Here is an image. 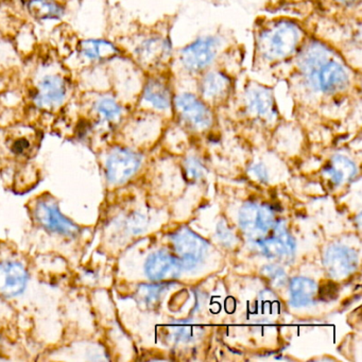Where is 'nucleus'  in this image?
Segmentation results:
<instances>
[{
  "label": "nucleus",
  "mask_w": 362,
  "mask_h": 362,
  "mask_svg": "<svg viewBox=\"0 0 362 362\" xmlns=\"http://www.w3.org/2000/svg\"><path fill=\"white\" fill-rule=\"evenodd\" d=\"M74 90L75 82L69 69L60 61L42 59L31 76L29 103L37 111H60L71 100Z\"/></svg>",
  "instance_id": "f257e3e1"
},
{
  "label": "nucleus",
  "mask_w": 362,
  "mask_h": 362,
  "mask_svg": "<svg viewBox=\"0 0 362 362\" xmlns=\"http://www.w3.org/2000/svg\"><path fill=\"white\" fill-rule=\"evenodd\" d=\"M300 40L298 27L291 23H279L262 35V52L269 59H279L294 52Z\"/></svg>",
  "instance_id": "f03ea898"
},
{
  "label": "nucleus",
  "mask_w": 362,
  "mask_h": 362,
  "mask_svg": "<svg viewBox=\"0 0 362 362\" xmlns=\"http://www.w3.org/2000/svg\"><path fill=\"white\" fill-rule=\"evenodd\" d=\"M76 58L80 64L86 66L107 65L122 56V49L117 44L103 37H86L76 44Z\"/></svg>",
  "instance_id": "7ed1b4c3"
},
{
  "label": "nucleus",
  "mask_w": 362,
  "mask_h": 362,
  "mask_svg": "<svg viewBox=\"0 0 362 362\" xmlns=\"http://www.w3.org/2000/svg\"><path fill=\"white\" fill-rule=\"evenodd\" d=\"M86 107L97 124H115L124 115V105L112 90L84 92Z\"/></svg>",
  "instance_id": "20e7f679"
},
{
  "label": "nucleus",
  "mask_w": 362,
  "mask_h": 362,
  "mask_svg": "<svg viewBox=\"0 0 362 362\" xmlns=\"http://www.w3.org/2000/svg\"><path fill=\"white\" fill-rule=\"evenodd\" d=\"M309 86L322 93L344 90L349 84V75L340 63L325 60L304 71Z\"/></svg>",
  "instance_id": "39448f33"
},
{
  "label": "nucleus",
  "mask_w": 362,
  "mask_h": 362,
  "mask_svg": "<svg viewBox=\"0 0 362 362\" xmlns=\"http://www.w3.org/2000/svg\"><path fill=\"white\" fill-rule=\"evenodd\" d=\"M141 158L127 148H114L105 162V175L111 184L119 185L128 181L141 166Z\"/></svg>",
  "instance_id": "423d86ee"
},
{
  "label": "nucleus",
  "mask_w": 362,
  "mask_h": 362,
  "mask_svg": "<svg viewBox=\"0 0 362 362\" xmlns=\"http://www.w3.org/2000/svg\"><path fill=\"white\" fill-rule=\"evenodd\" d=\"M35 216L37 221L50 233L66 237H76L79 235V226L61 213L56 201H39L35 205Z\"/></svg>",
  "instance_id": "0eeeda50"
},
{
  "label": "nucleus",
  "mask_w": 362,
  "mask_h": 362,
  "mask_svg": "<svg viewBox=\"0 0 362 362\" xmlns=\"http://www.w3.org/2000/svg\"><path fill=\"white\" fill-rule=\"evenodd\" d=\"M218 47L219 40L217 37H200L182 50L180 61L188 71L199 73L213 63L217 56Z\"/></svg>",
  "instance_id": "6e6552de"
},
{
  "label": "nucleus",
  "mask_w": 362,
  "mask_h": 362,
  "mask_svg": "<svg viewBox=\"0 0 362 362\" xmlns=\"http://www.w3.org/2000/svg\"><path fill=\"white\" fill-rule=\"evenodd\" d=\"M173 245L181 257L183 268L187 269L198 266L209 249L206 241L187 228H181L173 235Z\"/></svg>",
  "instance_id": "1a4fd4ad"
},
{
  "label": "nucleus",
  "mask_w": 362,
  "mask_h": 362,
  "mask_svg": "<svg viewBox=\"0 0 362 362\" xmlns=\"http://www.w3.org/2000/svg\"><path fill=\"white\" fill-rule=\"evenodd\" d=\"M239 223L249 236L258 240L262 238V235L274 228L276 221L270 207L247 203L239 211Z\"/></svg>",
  "instance_id": "9d476101"
},
{
  "label": "nucleus",
  "mask_w": 362,
  "mask_h": 362,
  "mask_svg": "<svg viewBox=\"0 0 362 362\" xmlns=\"http://www.w3.org/2000/svg\"><path fill=\"white\" fill-rule=\"evenodd\" d=\"M28 279V272L21 262H0V296L18 298L26 290Z\"/></svg>",
  "instance_id": "9b49d317"
},
{
  "label": "nucleus",
  "mask_w": 362,
  "mask_h": 362,
  "mask_svg": "<svg viewBox=\"0 0 362 362\" xmlns=\"http://www.w3.org/2000/svg\"><path fill=\"white\" fill-rule=\"evenodd\" d=\"M175 105L182 118L194 128L203 130L211 126L213 120L211 111L194 95H179L175 97Z\"/></svg>",
  "instance_id": "f8f14e48"
},
{
  "label": "nucleus",
  "mask_w": 362,
  "mask_h": 362,
  "mask_svg": "<svg viewBox=\"0 0 362 362\" xmlns=\"http://www.w3.org/2000/svg\"><path fill=\"white\" fill-rule=\"evenodd\" d=\"M357 264L356 252L343 245H330L324 254V266L334 279H344L355 270Z\"/></svg>",
  "instance_id": "ddd939ff"
},
{
  "label": "nucleus",
  "mask_w": 362,
  "mask_h": 362,
  "mask_svg": "<svg viewBox=\"0 0 362 362\" xmlns=\"http://www.w3.org/2000/svg\"><path fill=\"white\" fill-rule=\"evenodd\" d=\"M27 16L35 22H61L67 14V6L63 0H22Z\"/></svg>",
  "instance_id": "4468645a"
},
{
  "label": "nucleus",
  "mask_w": 362,
  "mask_h": 362,
  "mask_svg": "<svg viewBox=\"0 0 362 362\" xmlns=\"http://www.w3.org/2000/svg\"><path fill=\"white\" fill-rule=\"evenodd\" d=\"M182 269L181 260L162 251L151 254L145 264L146 275L154 281L177 279Z\"/></svg>",
  "instance_id": "2eb2a0df"
},
{
  "label": "nucleus",
  "mask_w": 362,
  "mask_h": 362,
  "mask_svg": "<svg viewBox=\"0 0 362 362\" xmlns=\"http://www.w3.org/2000/svg\"><path fill=\"white\" fill-rule=\"evenodd\" d=\"M274 235L266 239H258L257 243L268 257H292L296 243L285 226L275 224Z\"/></svg>",
  "instance_id": "dca6fc26"
},
{
  "label": "nucleus",
  "mask_w": 362,
  "mask_h": 362,
  "mask_svg": "<svg viewBox=\"0 0 362 362\" xmlns=\"http://www.w3.org/2000/svg\"><path fill=\"white\" fill-rule=\"evenodd\" d=\"M143 100L156 110H167L171 105V92L160 78H150L144 86Z\"/></svg>",
  "instance_id": "f3484780"
},
{
  "label": "nucleus",
  "mask_w": 362,
  "mask_h": 362,
  "mask_svg": "<svg viewBox=\"0 0 362 362\" xmlns=\"http://www.w3.org/2000/svg\"><path fill=\"white\" fill-rule=\"evenodd\" d=\"M230 88V79L224 74L213 71L203 78L200 92L207 100H219L226 98Z\"/></svg>",
  "instance_id": "a211bd4d"
},
{
  "label": "nucleus",
  "mask_w": 362,
  "mask_h": 362,
  "mask_svg": "<svg viewBox=\"0 0 362 362\" xmlns=\"http://www.w3.org/2000/svg\"><path fill=\"white\" fill-rule=\"evenodd\" d=\"M166 52V43L160 37H151L141 40L133 49V54L141 64L149 65L156 62Z\"/></svg>",
  "instance_id": "6ab92c4d"
},
{
  "label": "nucleus",
  "mask_w": 362,
  "mask_h": 362,
  "mask_svg": "<svg viewBox=\"0 0 362 362\" xmlns=\"http://www.w3.org/2000/svg\"><path fill=\"white\" fill-rule=\"evenodd\" d=\"M315 293L317 285L306 277H296L290 283V303L294 307H305L310 304Z\"/></svg>",
  "instance_id": "aec40b11"
},
{
  "label": "nucleus",
  "mask_w": 362,
  "mask_h": 362,
  "mask_svg": "<svg viewBox=\"0 0 362 362\" xmlns=\"http://www.w3.org/2000/svg\"><path fill=\"white\" fill-rule=\"evenodd\" d=\"M247 107L250 112L262 117H270L274 114V100L268 90L264 88H253L247 95Z\"/></svg>",
  "instance_id": "412c9836"
},
{
  "label": "nucleus",
  "mask_w": 362,
  "mask_h": 362,
  "mask_svg": "<svg viewBox=\"0 0 362 362\" xmlns=\"http://www.w3.org/2000/svg\"><path fill=\"white\" fill-rule=\"evenodd\" d=\"M334 184H341L349 181L357 173L355 164L349 158L343 156H334L329 166L325 169Z\"/></svg>",
  "instance_id": "4be33fe9"
},
{
  "label": "nucleus",
  "mask_w": 362,
  "mask_h": 362,
  "mask_svg": "<svg viewBox=\"0 0 362 362\" xmlns=\"http://www.w3.org/2000/svg\"><path fill=\"white\" fill-rule=\"evenodd\" d=\"M18 50L14 48L7 35L0 33V71L11 69L18 63Z\"/></svg>",
  "instance_id": "5701e85b"
},
{
  "label": "nucleus",
  "mask_w": 362,
  "mask_h": 362,
  "mask_svg": "<svg viewBox=\"0 0 362 362\" xmlns=\"http://www.w3.org/2000/svg\"><path fill=\"white\" fill-rule=\"evenodd\" d=\"M165 285H141L137 290V296L145 304H152L160 298L164 292Z\"/></svg>",
  "instance_id": "b1692460"
},
{
  "label": "nucleus",
  "mask_w": 362,
  "mask_h": 362,
  "mask_svg": "<svg viewBox=\"0 0 362 362\" xmlns=\"http://www.w3.org/2000/svg\"><path fill=\"white\" fill-rule=\"evenodd\" d=\"M262 272H264V274L266 275L267 277H269L276 286L283 285V284L285 283L286 277H287L285 271L279 268V267L274 266V264L264 267Z\"/></svg>",
  "instance_id": "393cba45"
},
{
  "label": "nucleus",
  "mask_w": 362,
  "mask_h": 362,
  "mask_svg": "<svg viewBox=\"0 0 362 362\" xmlns=\"http://www.w3.org/2000/svg\"><path fill=\"white\" fill-rule=\"evenodd\" d=\"M200 332V328L194 327V326L189 325H184L181 326V327L177 328L175 330V339L179 341H184V342H187V341L194 340V338H197V334Z\"/></svg>",
  "instance_id": "a878e982"
},
{
  "label": "nucleus",
  "mask_w": 362,
  "mask_h": 362,
  "mask_svg": "<svg viewBox=\"0 0 362 362\" xmlns=\"http://www.w3.org/2000/svg\"><path fill=\"white\" fill-rule=\"evenodd\" d=\"M186 170H187L188 177L192 179H199L203 175V168L200 163L196 158H189L186 162Z\"/></svg>",
  "instance_id": "bb28decb"
},
{
  "label": "nucleus",
  "mask_w": 362,
  "mask_h": 362,
  "mask_svg": "<svg viewBox=\"0 0 362 362\" xmlns=\"http://www.w3.org/2000/svg\"><path fill=\"white\" fill-rule=\"evenodd\" d=\"M217 234L224 245H232L234 243V235H233V233L230 232V228H228V226L224 222H221L217 226Z\"/></svg>",
  "instance_id": "cd10ccee"
},
{
  "label": "nucleus",
  "mask_w": 362,
  "mask_h": 362,
  "mask_svg": "<svg viewBox=\"0 0 362 362\" xmlns=\"http://www.w3.org/2000/svg\"><path fill=\"white\" fill-rule=\"evenodd\" d=\"M29 147H30V143H29L28 139L22 137V139H16V141H14L13 146H12V150L16 152V153L21 154L24 153L26 150L29 149Z\"/></svg>",
  "instance_id": "c85d7f7f"
},
{
  "label": "nucleus",
  "mask_w": 362,
  "mask_h": 362,
  "mask_svg": "<svg viewBox=\"0 0 362 362\" xmlns=\"http://www.w3.org/2000/svg\"><path fill=\"white\" fill-rule=\"evenodd\" d=\"M253 173L259 177L262 181H267L268 179V173H267V169L264 168L262 165H257V166L253 167Z\"/></svg>",
  "instance_id": "c756f323"
},
{
  "label": "nucleus",
  "mask_w": 362,
  "mask_h": 362,
  "mask_svg": "<svg viewBox=\"0 0 362 362\" xmlns=\"http://www.w3.org/2000/svg\"><path fill=\"white\" fill-rule=\"evenodd\" d=\"M341 3H351V1H354V0H339Z\"/></svg>",
  "instance_id": "7c9ffc66"
},
{
  "label": "nucleus",
  "mask_w": 362,
  "mask_h": 362,
  "mask_svg": "<svg viewBox=\"0 0 362 362\" xmlns=\"http://www.w3.org/2000/svg\"><path fill=\"white\" fill-rule=\"evenodd\" d=\"M0 340H1V338H0Z\"/></svg>",
  "instance_id": "2f4dec72"
}]
</instances>
